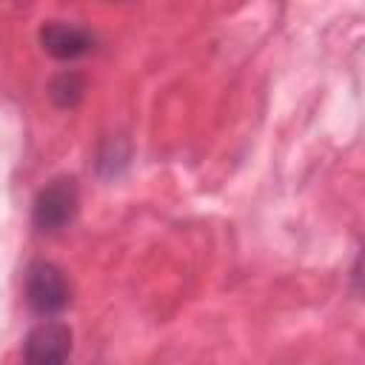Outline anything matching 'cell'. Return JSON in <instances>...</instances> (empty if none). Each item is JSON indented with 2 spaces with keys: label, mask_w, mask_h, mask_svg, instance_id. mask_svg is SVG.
<instances>
[{
  "label": "cell",
  "mask_w": 365,
  "mask_h": 365,
  "mask_svg": "<svg viewBox=\"0 0 365 365\" xmlns=\"http://www.w3.org/2000/svg\"><path fill=\"white\" fill-rule=\"evenodd\" d=\"M80 191L74 177H54L48 185H43L31 205V222L43 234H57L68 228L77 217Z\"/></svg>",
  "instance_id": "6da1fadb"
},
{
  "label": "cell",
  "mask_w": 365,
  "mask_h": 365,
  "mask_svg": "<svg viewBox=\"0 0 365 365\" xmlns=\"http://www.w3.org/2000/svg\"><path fill=\"white\" fill-rule=\"evenodd\" d=\"M26 302L40 317H54L71 302V285L66 274L46 259H37L26 271Z\"/></svg>",
  "instance_id": "7a4b0ae2"
},
{
  "label": "cell",
  "mask_w": 365,
  "mask_h": 365,
  "mask_svg": "<svg viewBox=\"0 0 365 365\" xmlns=\"http://www.w3.org/2000/svg\"><path fill=\"white\" fill-rule=\"evenodd\" d=\"M71 331L57 319L37 322L23 342V365H68Z\"/></svg>",
  "instance_id": "3957f363"
},
{
  "label": "cell",
  "mask_w": 365,
  "mask_h": 365,
  "mask_svg": "<svg viewBox=\"0 0 365 365\" xmlns=\"http://www.w3.org/2000/svg\"><path fill=\"white\" fill-rule=\"evenodd\" d=\"M40 43L43 48L54 57V60H77L83 54L91 51L94 46V37L74 26V23H63V20H51L40 29Z\"/></svg>",
  "instance_id": "277c9868"
},
{
  "label": "cell",
  "mask_w": 365,
  "mask_h": 365,
  "mask_svg": "<svg viewBox=\"0 0 365 365\" xmlns=\"http://www.w3.org/2000/svg\"><path fill=\"white\" fill-rule=\"evenodd\" d=\"M48 97L57 108H74L86 97V77L80 71H60L48 83Z\"/></svg>",
  "instance_id": "5b68a950"
}]
</instances>
